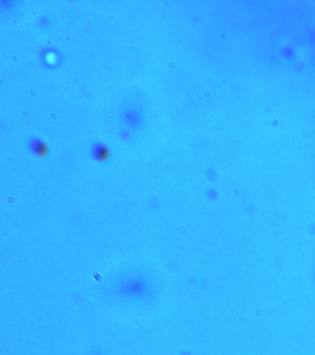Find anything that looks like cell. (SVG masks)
<instances>
[{
	"mask_svg": "<svg viewBox=\"0 0 315 355\" xmlns=\"http://www.w3.org/2000/svg\"><path fill=\"white\" fill-rule=\"evenodd\" d=\"M144 290H145V287L141 285V281L130 282V285L127 287V291L129 292L131 296L142 294Z\"/></svg>",
	"mask_w": 315,
	"mask_h": 355,
	"instance_id": "1",
	"label": "cell"
}]
</instances>
